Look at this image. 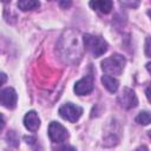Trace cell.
<instances>
[{
    "instance_id": "cell-16",
    "label": "cell",
    "mask_w": 151,
    "mask_h": 151,
    "mask_svg": "<svg viewBox=\"0 0 151 151\" xmlns=\"http://www.w3.org/2000/svg\"><path fill=\"white\" fill-rule=\"evenodd\" d=\"M149 42H150V39L147 38V39H146V44H145V53H146V55H147V57L150 55V51H149V48H150V47H149Z\"/></svg>"
},
{
    "instance_id": "cell-10",
    "label": "cell",
    "mask_w": 151,
    "mask_h": 151,
    "mask_svg": "<svg viewBox=\"0 0 151 151\" xmlns=\"http://www.w3.org/2000/svg\"><path fill=\"white\" fill-rule=\"evenodd\" d=\"M101 83H103L104 87L111 93H114L118 90V86H119L118 80L114 79L112 76H109V74H105V76L101 77Z\"/></svg>"
},
{
    "instance_id": "cell-15",
    "label": "cell",
    "mask_w": 151,
    "mask_h": 151,
    "mask_svg": "<svg viewBox=\"0 0 151 151\" xmlns=\"http://www.w3.org/2000/svg\"><path fill=\"white\" fill-rule=\"evenodd\" d=\"M6 80H7V76H6L5 73L0 72V86H1L2 84H5V83H6Z\"/></svg>"
},
{
    "instance_id": "cell-17",
    "label": "cell",
    "mask_w": 151,
    "mask_h": 151,
    "mask_svg": "<svg viewBox=\"0 0 151 151\" xmlns=\"http://www.w3.org/2000/svg\"><path fill=\"white\" fill-rule=\"evenodd\" d=\"M4 126H5V119H4L2 114L0 113V131L4 129Z\"/></svg>"
},
{
    "instance_id": "cell-4",
    "label": "cell",
    "mask_w": 151,
    "mask_h": 151,
    "mask_svg": "<svg viewBox=\"0 0 151 151\" xmlns=\"http://www.w3.org/2000/svg\"><path fill=\"white\" fill-rule=\"evenodd\" d=\"M48 137L53 143H63L68 138V132L60 123L52 122L48 125Z\"/></svg>"
},
{
    "instance_id": "cell-1",
    "label": "cell",
    "mask_w": 151,
    "mask_h": 151,
    "mask_svg": "<svg viewBox=\"0 0 151 151\" xmlns=\"http://www.w3.org/2000/svg\"><path fill=\"white\" fill-rule=\"evenodd\" d=\"M84 46L88 53H91L94 58L103 55L107 51V42L101 37H96L92 34H84L83 37Z\"/></svg>"
},
{
    "instance_id": "cell-18",
    "label": "cell",
    "mask_w": 151,
    "mask_h": 151,
    "mask_svg": "<svg viewBox=\"0 0 151 151\" xmlns=\"http://www.w3.org/2000/svg\"><path fill=\"white\" fill-rule=\"evenodd\" d=\"M25 140H27V143H29V144H32L33 142H35V139L32 138V137H25Z\"/></svg>"
},
{
    "instance_id": "cell-12",
    "label": "cell",
    "mask_w": 151,
    "mask_h": 151,
    "mask_svg": "<svg viewBox=\"0 0 151 151\" xmlns=\"http://www.w3.org/2000/svg\"><path fill=\"white\" fill-rule=\"evenodd\" d=\"M136 120H137V123L140 124V125H149L150 122H151L150 112H147V111H142V112H139V114L137 116Z\"/></svg>"
},
{
    "instance_id": "cell-14",
    "label": "cell",
    "mask_w": 151,
    "mask_h": 151,
    "mask_svg": "<svg viewBox=\"0 0 151 151\" xmlns=\"http://www.w3.org/2000/svg\"><path fill=\"white\" fill-rule=\"evenodd\" d=\"M59 5L63 8H68L72 5V0H59Z\"/></svg>"
},
{
    "instance_id": "cell-5",
    "label": "cell",
    "mask_w": 151,
    "mask_h": 151,
    "mask_svg": "<svg viewBox=\"0 0 151 151\" xmlns=\"http://www.w3.org/2000/svg\"><path fill=\"white\" fill-rule=\"evenodd\" d=\"M118 103L124 109H133V107L137 106L138 99H137V96H136L133 90H131L129 87H125L118 97Z\"/></svg>"
},
{
    "instance_id": "cell-3",
    "label": "cell",
    "mask_w": 151,
    "mask_h": 151,
    "mask_svg": "<svg viewBox=\"0 0 151 151\" xmlns=\"http://www.w3.org/2000/svg\"><path fill=\"white\" fill-rule=\"evenodd\" d=\"M83 113V109L79 105L72 104V103H66L59 109V114L63 119L70 122V123H76Z\"/></svg>"
},
{
    "instance_id": "cell-9",
    "label": "cell",
    "mask_w": 151,
    "mask_h": 151,
    "mask_svg": "<svg viewBox=\"0 0 151 151\" xmlns=\"http://www.w3.org/2000/svg\"><path fill=\"white\" fill-rule=\"evenodd\" d=\"M90 6H91V8L99 11L103 14H107L111 12V9L113 7V2H112V0H91Z\"/></svg>"
},
{
    "instance_id": "cell-8",
    "label": "cell",
    "mask_w": 151,
    "mask_h": 151,
    "mask_svg": "<svg viewBox=\"0 0 151 151\" xmlns=\"http://www.w3.org/2000/svg\"><path fill=\"white\" fill-rule=\"evenodd\" d=\"M24 125L28 131L35 132L40 126V119L38 117V113L35 111L27 112L24 117Z\"/></svg>"
},
{
    "instance_id": "cell-6",
    "label": "cell",
    "mask_w": 151,
    "mask_h": 151,
    "mask_svg": "<svg viewBox=\"0 0 151 151\" xmlns=\"http://www.w3.org/2000/svg\"><path fill=\"white\" fill-rule=\"evenodd\" d=\"M93 90V76L87 74L83 79L78 80L74 84V92L78 96H85L91 93Z\"/></svg>"
},
{
    "instance_id": "cell-7",
    "label": "cell",
    "mask_w": 151,
    "mask_h": 151,
    "mask_svg": "<svg viewBox=\"0 0 151 151\" xmlns=\"http://www.w3.org/2000/svg\"><path fill=\"white\" fill-rule=\"evenodd\" d=\"M18 96L12 87H7L0 91V104L7 109H14L17 105Z\"/></svg>"
},
{
    "instance_id": "cell-13",
    "label": "cell",
    "mask_w": 151,
    "mask_h": 151,
    "mask_svg": "<svg viewBox=\"0 0 151 151\" xmlns=\"http://www.w3.org/2000/svg\"><path fill=\"white\" fill-rule=\"evenodd\" d=\"M7 139H8V143L12 144L13 146H17V145L19 144V139H18L17 133H15L14 131L8 132V134H7Z\"/></svg>"
},
{
    "instance_id": "cell-19",
    "label": "cell",
    "mask_w": 151,
    "mask_h": 151,
    "mask_svg": "<svg viewBox=\"0 0 151 151\" xmlns=\"http://www.w3.org/2000/svg\"><path fill=\"white\" fill-rule=\"evenodd\" d=\"M0 1H2V2H9L11 0H0Z\"/></svg>"
},
{
    "instance_id": "cell-11",
    "label": "cell",
    "mask_w": 151,
    "mask_h": 151,
    "mask_svg": "<svg viewBox=\"0 0 151 151\" xmlns=\"http://www.w3.org/2000/svg\"><path fill=\"white\" fill-rule=\"evenodd\" d=\"M40 6L39 0H18V7L21 11H31Z\"/></svg>"
},
{
    "instance_id": "cell-2",
    "label": "cell",
    "mask_w": 151,
    "mask_h": 151,
    "mask_svg": "<svg viewBox=\"0 0 151 151\" xmlns=\"http://www.w3.org/2000/svg\"><path fill=\"white\" fill-rule=\"evenodd\" d=\"M125 64H126L125 58L116 53L101 61V68L109 76H120Z\"/></svg>"
}]
</instances>
